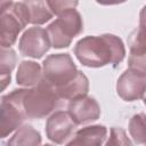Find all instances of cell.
Masks as SVG:
<instances>
[{
  "label": "cell",
  "mask_w": 146,
  "mask_h": 146,
  "mask_svg": "<svg viewBox=\"0 0 146 146\" xmlns=\"http://www.w3.org/2000/svg\"><path fill=\"white\" fill-rule=\"evenodd\" d=\"M74 55L82 65L88 67H102L110 64L115 66L123 60L125 49L116 35H89L76 42Z\"/></svg>",
  "instance_id": "obj_1"
},
{
  "label": "cell",
  "mask_w": 146,
  "mask_h": 146,
  "mask_svg": "<svg viewBox=\"0 0 146 146\" xmlns=\"http://www.w3.org/2000/svg\"><path fill=\"white\" fill-rule=\"evenodd\" d=\"M5 97L19 106L25 119L46 117L60 105V98L56 90L43 79L35 87L13 90Z\"/></svg>",
  "instance_id": "obj_2"
},
{
  "label": "cell",
  "mask_w": 146,
  "mask_h": 146,
  "mask_svg": "<svg viewBox=\"0 0 146 146\" xmlns=\"http://www.w3.org/2000/svg\"><path fill=\"white\" fill-rule=\"evenodd\" d=\"M0 43L2 48H10L19 32L29 24L22 2H0Z\"/></svg>",
  "instance_id": "obj_3"
},
{
  "label": "cell",
  "mask_w": 146,
  "mask_h": 146,
  "mask_svg": "<svg viewBox=\"0 0 146 146\" xmlns=\"http://www.w3.org/2000/svg\"><path fill=\"white\" fill-rule=\"evenodd\" d=\"M83 30L82 17L75 8H70L48 25L47 32L54 48H65L68 47L78 34Z\"/></svg>",
  "instance_id": "obj_4"
},
{
  "label": "cell",
  "mask_w": 146,
  "mask_h": 146,
  "mask_svg": "<svg viewBox=\"0 0 146 146\" xmlns=\"http://www.w3.org/2000/svg\"><path fill=\"white\" fill-rule=\"evenodd\" d=\"M42 73L43 80L58 91L71 83L79 71L68 54H54L43 60Z\"/></svg>",
  "instance_id": "obj_5"
},
{
  "label": "cell",
  "mask_w": 146,
  "mask_h": 146,
  "mask_svg": "<svg viewBox=\"0 0 146 146\" xmlns=\"http://www.w3.org/2000/svg\"><path fill=\"white\" fill-rule=\"evenodd\" d=\"M51 42L47 30L42 27H30L26 30L19 39L18 48L23 56L40 58L50 48Z\"/></svg>",
  "instance_id": "obj_6"
},
{
  "label": "cell",
  "mask_w": 146,
  "mask_h": 146,
  "mask_svg": "<svg viewBox=\"0 0 146 146\" xmlns=\"http://www.w3.org/2000/svg\"><path fill=\"white\" fill-rule=\"evenodd\" d=\"M116 92L125 102L144 98L146 96V78L128 68L117 80Z\"/></svg>",
  "instance_id": "obj_7"
},
{
  "label": "cell",
  "mask_w": 146,
  "mask_h": 146,
  "mask_svg": "<svg viewBox=\"0 0 146 146\" xmlns=\"http://www.w3.org/2000/svg\"><path fill=\"white\" fill-rule=\"evenodd\" d=\"M67 113L76 125L87 124L100 116V107L92 97L84 95L70 100Z\"/></svg>",
  "instance_id": "obj_8"
},
{
  "label": "cell",
  "mask_w": 146,
  "mask_h": 146,
  "mask_svg": "<svg viewBox=\"0 0 146 146\" xmlns=\"http://www.w3.org/2000/svg\"><path fill=\"white\" fill-rule=\"evenodd\" d=\"M129 68L146 78V30L136 29L128 38Z\"/></svg>",
  "instance_id": "obj_9"
},
{
  "label": "cell",
  "mask_w": 146,
  "mask_h": 146,
  "mask_svg": "<svg viewBox=\"0 0 146 146\" xmlns=\"http://www.w3.org/2000/svg\"><path fill=\"white\" fill-rule=\"evenodd\" d=\"M75 127L76 124L67 112L58 111L51 114L47 120L46 133L55 144H63L73 135Z\"/></svg>",
  "instance_id": "obj_10"
},
{
  "label": "cell",
  "mask_w": 146,
  "mask_h": 146,
  "mask_svg": "<svg viewBox=\"0 0 146 146\" xmlns=\"http://www.w3.org/2000/svg\"><path fill=\"white\" fill-rule=\"evenodd\" d=\"M24 120H25V115L19 108V106L8 100L3 96L1 98V121H0L1 137L5 138L16 129L21 128V124Z\"/></svg>",
  "instance_id": "obj_11"
},
{
  "label": "cell",
  "mask_w": 146,
  "mask_h": 146,
  "mask_svg": "<svg viewBox=\"0 0 146 146\" xmlns=\"http://www.w3.org/2000/svg\"><path fill=\"white\" fill-rule=\"evenodd\" d=\"M107 136L104 125H91L78 130L66 146H103Z\"/></svg>",
  "instance_id": "obj_12"
},
{
  "label": "cell",
  "mask_w": 146,
  "mask_h": 146,
  "mask_svg": "<svg viewBox=\"0 0 146 146\" xmlns=\"http://www.w3.org/2000/svg\"><path fill=\"white\" fill-rule=\"evenodd\" d=\"M43 79L41 66L32 60H24L19 64L16 80L17 83L25 87H35Z\"/></svg>",
  "instance_id": "obj_13"
},
{
  "label": "cell",
  "mask_w": 146,
  "mask_h": 146,
  "mask_svg": "<svg viewBox=\"0 0 146 146\" xmlns=\"http://www.w3.org/2000/svg\"><path fill=\"white\" fill-rule=\"evenodd\" d=\"M23 3L29 24L41 25L48 22L54 15L47 1H23Z\"/></svg>",
  "instance_id": "obj_14"
},
{
  "label": "cell",
  "mask_w": 146,
  "mask_h": 146,
  "mask_svg": "<svg viewBox=\"0 0 146 146\" xmlns=\"http://www.w3.org/2000/svg\"><path fill=\"white\" fill-rule=\"evenodd\" d=\"M40 133L29 124L18 128L17 131L7 141V146H40Z\"/></svg>",
  "instance_id": "obj_15"
},
{
  "label": "cell",
  "mask_w": 146,
  "mask_h": 146,
  "mask_svg": "<svg viewBox=\"0 0 146 146\" xmlns=\"http://www.w3.org/2000/svg\"><path fill=\"white\" fill-rule=\"evenodd\" d=\"M88 90H89V81H88L87 76L82 72L79 71V74L71 83H68L66 87L62 88L60 90H58L56 92L60 99L72 100L76 97L87 95Z\"/></svg>",
  "instance_id": "obj_16"
},
{
  "label": "cell",
  "mask_w": 146,
  "mask_h": 146,
  "mask_svg": "<svg viewBox=\"0 0 146 146\" xmlns=\"http://www.w3.org/2000/svg\"><path fill=\"white\" fill-rule=\"evenodd\" d=\"M16 55L13 49L1 48V58H0V81L1 89L5 90L6 87L10 83L11 72L16 65Z\"/></svg>",
  "instance_id": "obj_17"
},
{
  "label": "cell",
  "mask_w": 146,
  "mask_h": 146,
  "mask_svg": "<svg viewBox=\"0 0 146 146\" xmlns=\"http://www.w3.org/2000/svg\"><path fill=\"white\" fill-rule=\"evenodd\" d=\"M129 133L136 144H146V114L138 113L129 121Z\"/></svg>",
  "instance_id": "obj_18"
},
{
  "label": "cell",
  "mask_w": 146,
  "mask_h": 146,
  "mask_svg": "<svg viewBox=\"0 0 146 146\" xmlns=\"http://www.w3.org/2000/svg\"><path fill=\"white\" fill-rule=\"evenodd\" d=\"M105 146H132V143L122 128L113 127L111 128L110 137L106 140Z\"/></svg>",
  "instance_id": "obj_19"
},
{
  "label": "cell",
  "mask_w": 146,
  "mask_h": 146,
  "mask_svg": "<svg viewBox=\"0 0 146 146\" xmlns=\"http://www.w3.org/2000/svg\"><path fill=\"white\" fill-rule=\"evenodd\" d=\"M50 10L55 15H59L63 11L70 9V8H75L78 6L76 1H47Z\"/></svg>",
  "instance_id": "obj_20"
},
{
  "label": "cell",
  "mask_w": 146,
  "mask_h": 146,
  "mask_svg": "<svg viewBox=\"0 0 146 146\" xmlns=\"http://www.w3.org/2000/svg\"><path fill=\"white\" fill-rule=\"evenodd\" d=\"M139 26L146 30V6L143 7L139 14Z\"/></svg>",
  "instance_id": "obj_21"
},
{
  "label": "cell",
  "mask_w": 146,
  "mask_h": 146,
  "mask_svg": "<svg viewBox=\"0 0 146 146\" xmlns=\"http://www.w3.org/2000/svg\"><path fill=\"white\" fill-rule=\"evenodd\" d=\"M144 104H145V105H146V96H145V97H144Z\"/></svg>",
  "instance_id": "obj_22"
},
{
  "label": "cell",
  "mask_w": 146,
  "mask_h": 146,
  "mask_svg": "<svg viewBox=\"0 0 146 146\" xmlns=\"http://www.w3.org/2000/svg\"><path fill=\"white\" fill-rule=\"evenodd\" d=\"M43 146H54V145H50V144H46V145H43Z\"/></svg>",
  "instance_id": "obj_23"
}]
</instances>
